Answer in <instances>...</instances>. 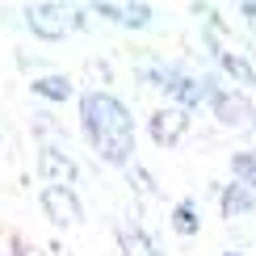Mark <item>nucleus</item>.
Instances as JSON below:
<instances>
[{"instance_id":"6e6552de","label":"nucleus","mask_w":256,"mask_h":256,"mask_svg":"<svg viewBox=\"0 0 256 256\" xmlns=\"http://www.w3.org/2000/svg\"><path fill=\"white\" fill-rule=\"evenodd\" d=\"M214 63H218V72L227 76L236 88L244 92V88H252L256 84V63L244 55V50H231V46H222V50H214Z\"/></svg>"},{"instance_id":"4468645a","label":"nucleus","mask_w":256,"mask_h":256,"mask_svg":"<svg viewBox=\"0 0 256 256\" xmlns=\"http://www.w3.org/2000/svg\"><path fill=\"white\" fill-rule=\"evenodd\" d=\"M126 180H130V189L138 198H152L156 194V180H152V172H147L143 164H126Z\"/></svg>"},{"instance_id":"f8f14e48","label":"nucleus","mask_w":256,"mask_h":256,"mask_svg":"<svg viewBox=\"0 0 256 256\" xmlns=\"http://www.w3.org/2000/svg\"><path fill=\"white\" fill-rule=\"evenodd\" d=\"M30 88H34V97H42V101H55V105H63L72 97V80L68 76H59V72H50V76H38V80H30Z\"/></svg>"},{"instance_id":"39448f33","label":"nucleus","mask_w":256,"mask_h":256,"mask_svg":"<svg viewBox=\"0 0 256 256\" xmlns=\"http://www.w3.org/2000/svg\"><path fill=\"white\" fill-rule=\"evenodd\" d=\"M185 130H189V110H180V105H164L147 118V134H152L156 147H176Z\"/></svg>"},{"instance_id":"9b49d317","label":"nucleus","mask_w":256,"mask_h":256,"mask_svg":"<svg viewBox=\"0 0 256 256\" xmlns=\"http://www.w3.org/2000/svg\"><path fill=\"white\" fill-rule=\"evenodd\" d=\"M168 222H172L176 236H198V231H202V210H198V202H194V198H180L176 206H172V214H168Z\"/></svg>"},{"instance_id":"2eb2a0df","label":"nucleus","mask_w":256,"mask_h":256,"mask_svg":"<svg viewBox=\"0 0 256 256\" xmlns=\"http://www.w3.org/2000/svg\"><path fill=\"white\" fill-rule=\"evenodd\" d=\"M13 256H26V248H21V244H13Z\"/></svg>"},{"instance_id":"ddd939ff","label":"nucleus","mask_w":256,"mask_h":256,"mask_svg":"<svg viewBox=\"0 0 256 256\" xmlns=\"http://www.w3.org/2000/svg\"><path fill=\"white\" fill-rule=\"evenodd\" d=\"M231 172H236V180L244 189L256 194V152H236L231 156Z\"/></svg>"},{"instance_id":"0eeeda50","label":"nucleus","mask_w":256,"mask_h":256,"mask_svg":"<svg viewBox=\"0 0 256 256\" xmlns=\"http://www.w3.org/2000/svg\"><path fill=\"white\" fill-rule=\"evenodd\" d=\"M88 13H97V17H105V21H114V26H126V30H143V26H152V17H156V8L152 4H92Z\"/></svg>"},{"instance_id":"20e7f679","label":"nucleus","mask_w":256,"mask_h":256,"mask_svg":"<svg viewBox=\"0 0 256 256\" xmlns=\"http://www.w3.org/2000/svg\"><path fill=\"white\" fill-rule=\"evenodd\" d=\"M38 176L46 180V185H55V189H76L80 168L59 143H42L38 147Z\"/></svg>"},{"instance_id":"1a4fd4ad","label":"nucleus","mask_w":256,"mask_h":256,"mask_svg":"<svg viewBox=\"0 0 256 256\" xmlns=\"http://www.w3.org/2000/svg\"><path fill=\"white\" fill-rule=\"evenodd\" d=\"M118 244H122V256H164V248H160L138 222H122L118 227Z\"/></svg>"},{"instance_id":"7ed1b4c3","label":"nucleus","mask_w":256,"mask_h":256,"mask_svg":"<svg viewBox=\"0 0 256 256\" xmlns=\"http://www.w3.org/2000/svg\"><path fill=\"white\" fill-rule=\"evenodd\" d=\"M210 110H214L218 126H231V130H248L256 126V105L248 101V92L240 88H214V97H210Z\"/></svg>"},{"instance_id":"423d86ee","label":"nucleus","mask_w":256,"mask_h":256,"mask_svg":"<svg viewBox=\"0 0 256 256\" xmlns=\"http://www.w3.org/2000/svg\"><path fill=\"white\" fill-rule=\"evenodd\" d=\"M38 206H42V214L55 222V227H76V222L84 218V206H80L76 189H55V185H46V189H42V198H38Z\"/></svg>"},{"instance_id":"f03ea898","label":"nucleus","mask_w":256,"mask_h":256,"mask_svg":"<svg viewBox=\"0 0 256 256\" xmlns=\"http://www.w3.org/2000/svg\"><path fill=\"white\" fill-rule=\"evenodd\" d=\"M80 21H84V13H76V8H68V4H30L26 8L30 34L42 38V42H59L63 34H72Z\"/></svg>"},{"instance_id":"dca6fc26","label":"nucleus","mask_w":256,"mask_h":256,"mask_svg":"<svg viewBox=\"0 0 256 256\" xmlns=\"http://www.w3.org/2000/svg\"><path fill=\"white\" fill-rule=\"evenodd\" d=\"M222 256H244V252H222Z\"/></svg>"},{"instance_id":"f257e3e1","label":"nucleus","mask_w":256,"mask_h":256,"mask_svg":"<svg viewBox=\"0 0 256 256\" xmlns=\"http://www.w3.org/2000/svg\"><path fill=\"white\" fill-rule=\"evenodd\" d=\"M80 130L88 138V147L105 164H130L134 152V118L130 110L105 88H88L80 97Z\"/></svg>"},{"instance_id":"9d476101","label":"nucleus","mask_w":256,"mask_h":256,"mask_svg":"<svg viewBox=\"0 0 256 256\" xmlns=\"http://www.w3.org/2000/svg\"><path fill=\"white\" fill-rule=\"evenodd\" d=\"M218 206H222V214H227V218H244V214H252V210H256V194H252V189H244L240 180H231V185L218 194Z\"/></svg>"}]
</instances>
